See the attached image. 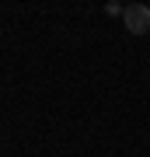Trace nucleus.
Segmentation results:
<instances>
[{"mask_svg": "<svg viewBox=\"0 0 150 157\" xmlns=\"http://www.w3.org/2000/svg\"><path fill=\"white\" fill-rule=\"evenodd\" d=\"M122 25H126L129 35H147V32H150V7H147V4H126Z\"/></svg>", "mask_w": 150, "mask_h": 157, "instance_id": "1", "label": "nucleus"}, {"mask_svg": "<svg viewBox=\"0 0 150 157\" xmlns=\"http://www.w3.org/2000/svg\"><path fill=\"white\" fill-rule=\"evenodd\" d=\"M122 11H126L122 4H105V14H112V17H115V14H122Z\"/></svg>", "mask_w": 150, "mask_h": 157, "instance_id": "2", "label": "nucleus"}]
</instances>
